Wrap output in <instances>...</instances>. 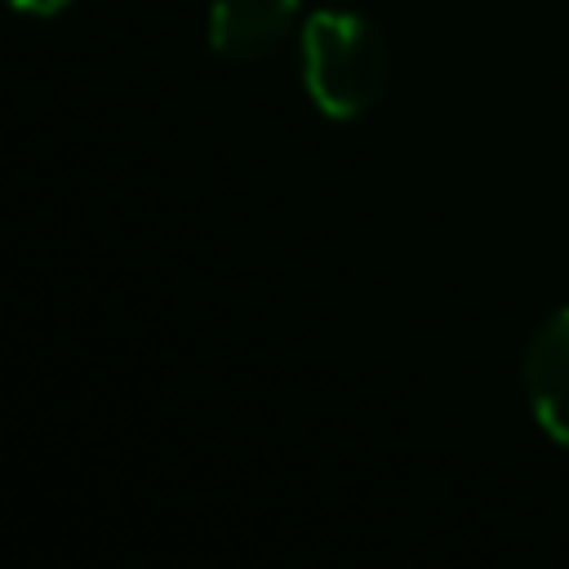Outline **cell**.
Listing matches in <instances>:
<instances>
[{
    "label": "cell",
    "instance_id": "cell-1",
    "mask_svg": "<svg viewBox=\"0 0 569 569\" xmlns=\"http://www.w3.org/2000/svg\"><path fill=\"white\" fill-rule=\"evenodd\" d=\"M387 44L360 13L320 9L302 27V84L320 116L356 120L387 89Z\"/></svg>",
    "mask_w": 569,
    "mask_h": 569
},
{
    "label": "cell",
    "instance_id": "cell-2",
    "mask_svg": "<svg viewBox=\"0 0 569 569\" xmlns=\"http://www.w3.org/2000/svg\"><path fill=\"white\" fill-rule=\"evenodd\" d=\"M525 396L538 427L569 449V307L551 311L525 347Z\"/></svg>",
    "mask_w": 569,
    "mask_h": 569
},
{
    "label": "cell",
    "instance_id": "cell-3",
    "mask_svg": "<svg viewBox=\"0 0 569 569\" xmlns=\"http://www.w3.org/2000/svg\"><path fill=\"white\" fill-rule=\"evenodd\" d=\"M298 9V0H213L204 27L209 49L236 62H258L289 40Z\"/></svg>",
    "mask_w": 569,
    "mask_h": 569
},
{
    "label": "cell",
    "instance_id": "cell-4",
    "mask_svg": "<svg viewBox=\"0 0 569 569\" xmlns=\"http://www.w3.org/2000/svg\"><path fill=\"white\" fill-rule=\"evenodd\" d=\"M9 4L22 13H36V18H49V13H62L71 0H9Z\"/></svg>",
    "mask_w": 569,
    "mask_h": 569
}]
</instances>
